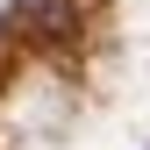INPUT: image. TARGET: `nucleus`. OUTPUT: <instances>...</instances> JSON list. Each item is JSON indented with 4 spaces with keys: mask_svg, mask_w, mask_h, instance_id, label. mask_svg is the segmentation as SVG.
<instances>
[{
    "mask_svg": "<svg viewBox=\"0 0 150 150\" xmlns=\"http://www.w3.org/2000/svg\"><path fill=\"white\" fill-rule=\"evenodd\" d=\"M22 22H36V36H71L79 29V7L71 0H22Z\"/></svg>",
    "mask_w": 150,
    "mask_h": 150,
    "instance_id": "1",
    "label": "nucleus"
}]
</instances>
